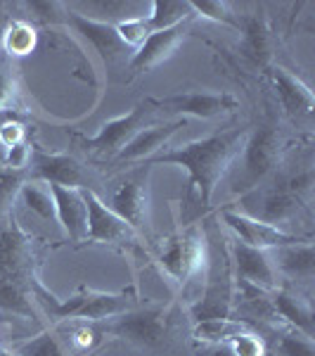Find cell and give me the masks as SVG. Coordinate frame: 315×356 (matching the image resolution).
Returning <instances> with one entry per match:
<instances>
[{"label": "cell", "instance_id": "obj_5", "mask_svg": "<svg viewBox=\"0 0 315 356\" xmlns=\"http://www.w3.org/2000/svg\"><path fill=\"white\" fill-rule=\"evenodd\" d=\"M232 307V275H230V257L228 252L214 254L211 252V268L202 304L194 309V318H228Z\"/></svg>", "mask_w": 315, "mask_h": 356}, {"label": "cell", "instance_id": "obj_38", "mask_svg": "<svg viewBox=\"0 0 315 356\" xmlns=\"http://www.w3.org/2000/svg\"><path fill=\"white\" fill-rule=\"evenodd\" d=\"M202 356H235L230 344H211Z\"/></svg>", "mask_w": 315, "mask_h": 356}, {"label": "cell", "instance_id": "obj_1", "mask_svg": "<svg viewBox=\"0 0 315 356\" xmlns=\"http://www.w3.org/2000/svg\"><path fill=\"white\" fill-rule=\"evenodd\" d=\"M244 138H247V131L244 129H230V131H223L219 136H209L202 138V140L187 143V145H180L176 150L152 154L145 162L147 166L152 164L185 166L187 174H190V183L199 193V204L209 207L221 178L225 176L228 166L232 164V159L244 147Z\"/></svg>", "mask_w": 315, "mask_h": 356}, {"label": "cell", "instance_id": "obj_17", "mask_svg": "<svg viewBox=\"0 0 315 356\" xmlns=\"http://www.w3.org/2000/svg\"><path fill=\"white\" fill-rule=\"evenodd\" d=\"M71 22H74V26L95 45V50L105 57V62H117L119 57H124V53L130 50L128 45H124L117 29H114L110 22L88 19V17H81V15H74Z\"/></svg>", "mask_w": 315, "mask_h": 356}, {"label": "cell", "instance_id": "obj_15", "mask_svg": "<svg viewBox=\"0 0 315 356\" xmlns=\"http://www.w3.org/2000/svg\"><path fill=\"white\" fill-rule=\"evenodd\" d=\"M204 240H199L197 235H180V238L171 240L169 247H166L162 264L171 278L185 280L204 259Z\"/></svg>", "mask_w": 315, "mask_h": 356}, {"label": "cell", "instance_id": "obj_32", "mask_svg": "<svg viewBox=\"0 0 315 356\" xmlns=\"http://www.w3.org/2000/svg\"><path fill=\"white\" fill-rule=\"evenodd\" d=\"M194 15H204L214 22H223V24H232L237 26V22L232 19V13L228 8V3H216V0H204V3H190Z\"/></svg>", "mask_w": 315, "mask_h": 356}, {"label": "cell", "instance_id": "obj_13", "mask_svg": "<svg viewBox=\"0 0 315 356\" xmlns=\"http://www.w3.org/2000/svg\"><path fill=\"white\" fill-rule=\"evenodd\" d=\"M33 174L38 181L48 186H65L78 188L83 183V169L76 159L67 154H48V152H33L31 154Z\"/></svg>", "mask_w": 315, "mask_h": 356}, {"label": "cell", "instance_id": "obj_20", "mask_svg": "<svg viewBox=\"0 0 315 356\" xmlns=\"http://www.w3.org/2000/svg\"><path fill=\"white\" fill-rule=\"evenodd\" d=\"M273 83L291 117H308L313 112V93L301 79H296L287 69H273Z\"/></svg>", "mask_w": 315, "mask_h": 356}, {"label": "cell", "instance_id": "obj_41", "mask_svg": "<svg viewBox=\"0 0 315 356\" xmlns=\"http://www.w3.org/2000/svg\"><path fill=\"white\" fill-rule=\"evenodd\" d=\"M0 356H10L8 352H5V349H0Z\"/></svg>", "mask_w": 315, "mask_h": 356}, {"label": "cell", "instance_id": "obj_31", "mask_svg": "<svg viewBox=\"0 0 315 356\" xmlns=\"http://www.w3.org/2000/svg\"><path fill=\"white\" fill-rule=\"evenodd\" d=\"M278 352L282 356H315L313 340L306 335H282L278 342Z\"/></svg>", "mask_w": 315, "mask_h": 356}, {"label": "cell", "instance_id": "obj_4", "mask_svg": "<svg viewBox=\"0 0 315 356\" xmlns=\"http://www.w3.org/2000/svg\"><path fill=\"white\" fill-rule=\"evenodd\" d=\"M280 159V136L271 126H261L244 143L242 176L237 181V191H249L275 169Z\"/></svg>", "mask_w": 315, "mask_h": 356}, {"label": "cell", "instance_id": "obj_10", "mask_svg": "<svg viewBox=\"0 0 315 356\" xmlns=\"http://www.w3.org/2000/svg\"><path fill=\"white\" fill-rule=\"evenodd\" d=\"M230 264L237 271V280L266 292H275V268L266 250H256V247L235 240L230 245Z\"/></svg>", "mask_w": 315, "mask_h": 356}, {"label": "cell", "instance_id": "obj_21", "mask_svg": "<svg viewBox=\"0 0 315 356\" xmlns=\"http://www.w3.org/2000/svg\"><path fill=\"white\" fill-rule=\"evenodd\" d=\"M278 266L291 278L313 280L315 271V252L311 243H291L284 247H278Z\"/></svg>", "mask_w": 315, "mask_h": 356}, {"label": "cell", "instance_id": "obj_27", "mask_svg": "<svg viewBox=\"0 0 315 356\" xmlns=\"http://www.w3.org/2000/svg\"><path fill=\"white\" fill-rule=\"evenodd\" d=\"M244 43H247V50L254 55V60L266 62L268 60V43H271V33H268L266 22L259 19V17H251L247 22V29H244Z\"/></svg>", "mask_w": 315, "mask_h": 356}, {"label": "cell", "instance_id": "obj_33", "mask_svg": "<svg viewBox=\"0 0 315 356\" xmlns=\"http://www.w3.org/2000/svg\"><path fill=\"white\" fill-rule=\"evenodd\" d=\"M228 344H230L235 356H266V347H263V342L247 330L239 332V335H235Z\"/></svg>", "mask_w": 315, "mask_h": 356}, {"label": "cell", "instance_id": "obj_35", "mask_svg": "<svg viewBox=\"0 0 315 356\" xmlns=\"http://www.w3.org/2000/svg\"><path fill=\"white\" fill-rule=\"evenodd\" d=\"M28 10H33L38 19L48 24V22H57L55 13L60 10V5H57V3H31V5H28Z\"/></svg>", "mask_w": 315, "mask_h": 356}, {"label": "cell", "instance_id": "obj_9", "mask_svg": "<svg viewBox=\"0 0 315 356\" xmlns=\"http://www.w3.org/2000/svg\"><path fill=\"white\" fill-rule=\"evenodd\" d=\"M119 337H128L140 344H159L169 330V318L162 309H145V312H126L110 325Z\"/></svg>", "mask_w": 315, "mask_h": 356}, {"label": "cell", "instance_id": "obj_7", "mask_svg": "<svg viewBox=\"0 0 315 356\" xmlns=\"http://www.w3.org/2000/svg\"><path fill=\"white\" fill-rule=\"evenodd\" d=\"M85 209H88V233L85 240L93 243H124L133 238V228L114 209H110L93 191H83Z\"/></svg>", "mask_w": 315, "mask_h": 356}, {"label": "cell", "instance_id": "obj_30", "mask_svg": "<svg viewBox=\"0 0 315 356\" xmlns=\"http://www.w3.org/2000/svg\"><path fill=\"white\" fill-rule=\"evenodd\" d=\"M19 356H69L53 332H41L17 349Z\"/></svg>", "mask_w": 315, "mask_h": 356}, {"label": "cell", "instance_id": "obj_40", "mask_svg": "<svg viewBox=\"0 0 315 356\" xmlns=\"http://www.w3.org/2000/svg\"><path fill=\"white\" fill-rule=\"evenodd\" d=\"M3 19L5 17H3V13H0V38H3Z\"/></svg>", "mask_w": 315, "mask_h": 356}, {"label": "cell", "instance_id": "obj_29", "mask_svg": "<svg viewBox=\"0 0 315 356\" xmlns=\"http://www.w3.org/2000/svg\"><path fill=\"white\" fill-rule=\"evenodd\" d=\"M114 29H117L119 38H121L124 45H128V48H140V45L154 33L152 26H150V22H147L145 17L124 19V22H119V24L114 26Z\"/></svg>", "mask_w": 315, "mask_h": 356}, {"label": "cell", "instance_id": "obj_26", "mask_svg": "<svg viewBox=\"0 0 315 356\" xmlns=\"http://www.w3.org/2000/svg\"><path fill=\"white\" fill-rule=\"evenodd\" d=\"M0 309L19 314V316L33 314L31 302L26 300V292L22 290L19 280L8 278V275H0Z\"/></svg>", "mask_w": 315, "mask_h": 356}, {"label": "cell", "instance_id": "obj_18", "mask_svg": "<svg viewBox=\"0 0 315 356\" xmlns=\"http://www.w3.org/2000/svg\"><path fill=\"white\" fill-rule=\"evenodd\" d=\"M28 259V240L26 235L10 221L0 228V275L19 280Z\"/></svg>", "mask_w": 315, "mask_h": 356}, {"label": "cell", "instance_id": "obj_39", "mask_svg": "<svg viewBox=\"0 0 315 356\" xmlns=\"http://www.w3.org/2000/svg\"><path fill=\"white\" fill-rule=\"evenodd\" d=\"M8 90H10V79L5 74V69H0V107H3L5 97H8Z\"/></svg>", "mask_w": 315, "mask_h": 356}, {"label": "cell", "instance_id": "obj_12", "mask_svg": "<svg viewBox=\"0 0 315 356\" xmlns=\"http://www.w3.org/2000/svg\"><path fill=\"white\" fill-rule=\"evenodd\" d=\"M55 200V216L60 219L62 228L67 231L74 243L85 240L88 233V209H85L83 193L78 188H65V186H50Z\"/></svg>", "mask_w": 315, "mask_h": 356}, {"label": "cell", "instance_id": "obj_19", "mask_svg": "<svg viewBox=\"0 0 315 356\" xmlns=\"http://www.w3.org/2000/svg\"><path fill=\"white\" fill-rule=\"evenodd\" d=\"M180 129V122H171L162 126H147L140 134H135L128 143L119 150V162H133V159H150L159 147Z\"/></svg>", "mask_w": 315, "mask_h": 356}, {"label": "cell", "instance_id": "obj_25", "mask_svg": "<svg viewBox=\"0 0 315 356\" xmlns=\"http://www.w3.org/2000/svg\"><path fill=\"white\" fill-rule=\"evenodd\" d=\"M19 195L28 209H33L38 216H43V219H55V200H53V193H50L48 183H43V181L26 183V186H22Z\"/></svg>", "mask_w": 315, "mask_h": 356}, {"label": "cell", "instance_id": "obj_23", "mask_svg": "<svg viewBox=\"0 0 315 356\" xmlns=\"http://www.w3.org/2000/svg\"><path fill=\"white\" fill-rule=\"evenodd\" d=\"M192 5L182 3V0H154L152 3V15L147 17L152 31H166L182 24V22L192 19Z\"/></svg>", "mask_w": 315, "mask_h": 356}, {"label": "cell", "instance_id": "obj_36", "mask_svg": "<svg viewBox=\"0 0 315 356\" xmlns=\"http://www.w3.org/2000/svg\"><path fill=\"white\" fill-rule=\"evenodd\" d=\"M8 169H22L26 162V157H28V152H26V147L22 145V143H17V145L12 147H8Z\"/></svg>", "mask_w": 315, "mask_h": 356}, {"label": "cell", "instance_id": "obj_3", "mask_svg": "<svg viewBox=\"0 0 315 356\" xmlns=\"http://www.w3.org/2000/svg\"><path fill=\"white\" fill-rule=\"evenodd\" d=\"M311 183L313 176L311 171H306V174L289 178V181L271 188V191L259 197V204H249L251 219L266 221L271 226H275L278 221L291 219L301 209L303 200H306L308 191H311Z\"/></svg>", "mask_w": 315, "mask_h": 356}, {"label": "cell", "instance_id": "obj_8", "mask_svg": "<svg viewBox=\"0 0 315 356\" xmlns=\"http://www.w3.org/2000/svg\"><path fill=\"white\" fill-rule=\"evenodd\" d=\"M225 226L235 231L239 243L256 247V250H278V247L299 243V238H294L291 233L280 231L278 226H271L266 221L251 219L247 214H235V211H225L223 214Z\"/></svg>", "mask_w": 315, "mask_h": 356}, {"label": "cell", "instance_id": "obj_34", "mask_svg": "<svg viewBox=\"0 0 315 356\" xmlns=\"http://www.w3.org/2000/svg\"><path fill=\"white\" fill-rule=\"evenodd\" d=\"M5 36H8L10 53L24 55L33 48V31L26 24H12V29H10Z\"/></svg>", "mask_w": 315, "mask_h": 356}, {"label": "cell", "instance_id": "obj_2", "mask_svg": "<svg viewBox=\"0 0 315 356\" xmlns=\"http://www.w3.org/2000/svg\"><path fill=\"white\" fill-rule=\"evenodd\" d=\"M38 297L48 307L50 314H55L57 318H90V321H102L112 318V316H121L130 312L133 300H128L126 295H102V292H81V295L71 297L67 302H57L53 295L38 290Z\"/></svg>", "mask_w": 315, "mask_h": 356}, {"label": "cell", "instance_id": "obj_37", "mask_svg": "<svg viewBox=\"0 0 315 356\" xmlns=\"http://www.w3.org/2000/svg\"><path fill=\"white\" fill-rule=\"evenodd\" d=\"M19 138H22L19 124H5L3 129H0V140H3L8 147L17 145V143H19Z\"/></svg>", "mask_w": 315, "mask_h": 356}, {"label": "cell", "instance_id": "obj_22", "mask_svg": "<svg viewBox=\"0 0 315 356\" xmlns=\"http://www.w3.org/2000/svg\"><path fill=\"white\" fill-rule=\"evenodd\" d=\"M273 309L278 312L282 318H287L291 325H296V330H301V335L311 337L313 340V312L311 304L301 297H294L284 290L273 292Z\"/></svg>", "mask_w": 315, "mask_h": 356}, {"label": "cell", "instance_id": "obj_28", "mask_svg": "<svg viewBox=\"0 0 315 356\" xmlns=\"http://www.w3.org/2000/svg\"><path fill=\"white\" fill-rule=\"evenodd\" d=\"M24 186V171L22 169H0V219L8 216L10 204L19 195Z\"/></svg>", "mask_w": 315, "mask_h": 356}, {"label": "cell", "instance_id": "obj_6", "mask_svg": "<svg viewBox=\"0 0 315 356\" xmlns=\"http://www.w3.org/2000/svg\"><path fill=\"white\" fill-rule=\"evenodd\" d=\"M147 174L150 171H137L128 176L114 193L112 209L117 211L130 228H145L150 221V191H147Z\"/></svg>", "mask_w": 315, "mask_h": 356}, {"label": "cell", "instance_id": "obj_14", "mask_svg": "<svg viewBox=\"0 0 315 356\" xmlns=\"http://www.w3.org/2000/svg\"><path fill=\"white\" fill-rule=\"evenodd\" d=\"M145 107H135L133 112H128L126 117H119L114 122L102 126V131L93 140H88L85 145L97 154H114L126 145L135 134L142 131V117H145Z\"/></svg>", "mask_w": 315, "mask_h": 356}, {"label": "cell", "instance_id": "obj_16", "mask_svg": "<svg viewBox=\"0 0 315 356\" xmlns=\"http://www.w3.org/2000/svg\"><path fill=\"white\" fill-rule=\"evenodd\" d=\"M185 29H187V22H182V24L173 29H166V31H154L152 36L135 50L133 60H130V67H133L135 72H140V69H150L154 65H159V62H164L166 57L178 48V43L182 38H185Z\"/></svg>", "mask_w": 315, "mask_h": 356}, {"label": "cell", "instance_id": "obj_11", "mask_svg": "<svg viewBox=\"0 0 315 356\" xmlns=\"http://www.w3.org/2000/svg\"><path fill=\"white\" fill-rule=\"evenodd\" d=\"M154 105L166 107V110L176 114H192V117L211 119L216 114L237 110L239 100L230 93H182L164 97V100L154 102Z\"/></svg>", "mask_w": 315, "mask_h": 356}, {"label": "cell", "instance_id": "obj_24", "mask_svg": "<svg viewBox=\"0 0 315 356\" xmlns=\"http://www.w3.org/2000/svg\"><path fill=\"white\" fill-rule=\"evenodd\" d=\"M244 332L242 321L232 318H204L197 321V328H194V337L209 344H228L235 335Z\"/></svg>", "mask_w": 315, "mask_h": 356}]
</instances>
